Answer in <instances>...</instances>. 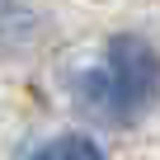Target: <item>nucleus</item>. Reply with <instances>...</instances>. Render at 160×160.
Segmentation results:
<instances>
[{
    "mask_svg": "<svg viewBox=\"0 0 160 160\" xmlns=\"http://www.w3.org/2000/svg\"><path fill=\"white\" fill-rule=\"evenodd\" d=\"M33 160H108L94 137H57L33 151Z\"/></svg>",
    "mask_w": 160,
    "mask_h": 160,
    "instance_id": "f03ea898",
    "label": "nucleus"
},
{
    "mask_svg": "<svg viewBox=\"0 0 160 160\" xmlns=\"http://www.w3.org/2000/svg\"><path fill=\"white\" fill-rule=\"evenodd\" d=\"M160 94V57L141 38H113L104 61L75 80V104L104 118V122H132L151 108Z\"/></svg>",
    "mask_w": 160,
    "mask_h": 160,
    "instance_id": "f257e3e1",
    "label": "nucleus"
}]
</instances>
